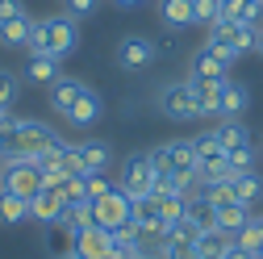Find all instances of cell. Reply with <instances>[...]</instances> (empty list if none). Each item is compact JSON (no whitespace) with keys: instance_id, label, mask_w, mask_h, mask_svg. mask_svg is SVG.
<instances>
[{"instance_id":"obj_1","label":"cell","mask_w":263,"mask_h":259,"mask_svg":"<svg viewBox=\"0 0 263 259\" xmlns=\"http://www.w3.org/2000/svg\"><path fill=\"white\" fill-rule=\"evenodd\" d=\"M76 46H80V25H76V17H67V13H54V17L38 21V25H34V38H29V54L67 59V54H76Z\"/></svg>"},{"instance_id":"obj_2","label":"cell","mask_w":263,"mask_h":259,"mask_svg":"<svg viewBox=\"0 0 263 259\" xmlns=\"http://www.w3.org/2000/svg\"><path fill=\"white\" fill-rule=\"evenodd\" d=\"M151 163H155V172H167V176L184 180L188 188L201 184V180H196V172H201V155H196V142H192V138L159 142V146L151 151Z\"/></svg>"},{"instance_id":"obj_3","label":"cell","mask_w":263,"mask_h":259,"mask_svg":"<svg viewBox=\"0 0 263 259\" xmlns=\"http://www.w3.org/2000/svg\"><path fill=\"white\" fill-rule=\"evenodd\" d=\"M155 105H159L163 117H172V121H196V117H201V109H196V92H192V80L163 84L159 96H155Z\"/></svg>"},{"instance_id":"obj_4","label":"cell","mask_w":263,"mask_h":259,"mask_svg":"<svg viewBox=\"0 0 263 259\" xmlns=\"http://www.w3.org/2000/svg\"><path fill=\"white\" fill-rule=\"evenodd\" d=\"M59 134H54V125L38 121V117H21V130L9 138V155H21V159H38L46 146H54Z\"/></svg>"},{"instance_id":"obj_5","label":"cell","mask_w":263,"mask_h":259,"mask_svg":"<svg viewBox=\"0 0 263 259\" xmlns=\"http://www.w3.org/2000/svg\"><path fill=\"white\" fill-rule=\"evenodd\" d=\"M155 163H151V151H134L121 163V176H117V188L125 192V197H151V188H155Z\"/></svg>"},{"instance_id":"obj_6","label":"cell","mask_w":263,"mask_h":259,"mask_svg":"<svg viewBox=\"0 0 263 259\" xmlns=\"http://www.w3.org/2000/svg\"><path fill=\"white\" fill-rule=\"evenodd\" d=\"M5 192H17V197H34L42 188V172L34 159H21V155H5V180H0Z\"/></svg>"},{"instance_id":"obj_7","label":"cell","mask_w":263,"mask_h":259,"mask_svg":"<svg viewBox=\"0 0 263 259\" xmlns=\"http://www.w3.org/2000/svg\"><path fill=\"white\" fill-rule=\"evenodd\" d=\"M129 217H134V197H125L121 188H113L109 197H101V201H92V221L105 226V230L129 226Z\"/></svg>"},{"instance_id":"obj_8","label":"cell","mask_w":263,"mask_h":259,"mask_svg":"<svg viewBox=\"0 0 263 259\" xmlns=\"http://www.w3.org/2000/svg\"><path fill=\"white\" fill-rule=\"evenodd\" d=\"M155 54H159V46L151 38H142V34H125L117 42V50H113V59H117L121 71H146L151 63H155Z\"/></svg>"},{"instance_id":"obj_9","label":"cell","mask_w":263,"mask_h":259,"mask_svg":"<svg viewBox=\"0 0 263 259\" xmlns=\"http://www.w3.org/2000/svg\"><path fill=\"white\" fill-rule=\"evenodd\" d=\"M63 209H67V197H63V188H38L34 197H29V217L38 226H59Z\"/></svg>"},{"instance_id":"obj_10","label":"cell","mask_w":263,"mask_h":259,"mask_svg":"<svg viewBox=\"0 0 263 259\" xmlns=\"http://www.w3.org/2000/svg\"><path fill=\"white\" fill-rule=\"evenodd\" d=\"M88 88H92V84H84V80H76V76H59V80L50 84V109H54L59 117H67Z\"/></svg>"},{"instance_id":"obj_11","label":"cell","mask_w":263,"mask_h":259,"mask_svg":"<svg viewBox=\"0 0 263 259\" xmlns=\"http://www.w3.org/2000/svg\"><path fill=\"white\" fill-rule=\"evenodd\" d=\"M76 155H80V172H84V176H105L109 163H113V151H109V142H101V138L76 142Z\"/></svg>"},{"instance_id":"obj_12","label":"cell","mask_w":263,"mask_h":259,"mask_svg":"<svg viewBox=\"0 0 263 259\" xmlns=\"http://www.w3.org/2000/svg\"><path fill=\"white\" fill-rule=\"evenodd\" d=\"M188 80H230V63L221 54H213L209 46H201L188 59Z\"/></svg>"},{"instance_id":"obj_13","label":"cell","mask_w":263,"mask_h":259,"mask_svg":"<svg viewBox=\"0 0 263 259\" xmlns=\"http://www.w3.org/2000/svg\"><path fill=\"white\" fill-rule=\"evenodd\" d=\"M101 113H105V101H101V92H84L80 96V101H76V109L67 113V117H63V121H67L71 130H92L96 121H101Z\"/></svg>"},{"instance_id":"obj_14","label":"cell","mask_w":263,"mask_h":259,"mask_svg":"<svg viewBox=\"0 0 263 259\" xmlns=\"http://www.w3.org/2000/svg\"><path fill=\"white\" fill-rule=\"evenodd\" d=\"M247 221H251V205H242V201L213 205V226H217V230H226V234H238Z\"/></svg>"},{"instance_id":"obj_15","label":"cell","mask_w":263,"mask_h":259,"mask_svg":"<svg viewBox=\"0 0 263 259\" xmlns=\"http://www.w3.org/2000/svg\"><path fill=\"white\" fill-rule=\"evenodd\" d=\"M221 88H226V80H192L201 117H221Z\"/></svg>"},{"instance_id":"obj_16","label":"cell","mask_w":263,"mask_h":259,"mask_svg":"<svg viewBox=\"0 0 263 259\" xmlns=\"http://www.w3.org/2000/svg\"><path fill=\"white\" fill-rule=\"evenodd\" d=\"M76 255L80 259H109V230H105V226H88V230H80Z\"/></svg>"},{"instance_id":"obj_17","label":"cell","mask_w":263,"mask_h":259,"mask_svg":"<svg viewBox=\"0 0 263 259\" xmlns=\"http://www.w3.org/2000/svg\"><path fill=\"white\" fill-rule=\"evenodd\" d=\"M34 13H25L9 25H0V46H9V50H29V38H34Z\"/></svg>"},{"instance_id":"obj_18","label":"cell","mask_w":263,"mask_h":259,"mask_svg":"<svg viewBox=\"0 0 263 259\" xmlns=\"http://www.w3.org/2000/svg\"><path fill=\"white\" fill-rule=\"evenodd\" d=\"M247 105H251V92H247V84H238V80H226V88H221V121H238V117L247 113Z\"/></svg>"},{"instance_id":"obj_19","label":"cell","mask_w":263,"mask_h":259,"mask_svg":"<svg viewBox=\"0 0 263 259\" xmlns=\"http://www.w3.org/2000/svg\"><path fill=\"white\" fill-rule=\"evenodd\" d=\"M63 76V59H54V54H29V63H25V80L29 84H54Z\"/></svg>"},{"instance_id":"obj_20","label":"cell","mask_w":263,"mask_h":259,"mask_svg":"<svg viewBox=\"0 0 263 259\" xmlns=\"http://www.w3.org/2000/svg\"><path fill=\"white\" fill-rule=\"evenodd\" d=\"M230 247H234V234L217 230V226H209V230L196 234V255H201V259H221Z\"/></svg>"},{"instance_id":"obj_21","label":"cell","mask_w":263,"mask_h":259,"mask_svg":"<svg viewBox=\"0 0 263 259\" xmlns=\"http://www.w3.org/2000/svg\"><path fill=\"white\" fill-rule=\"evenodd\" d=\"M184 221H192L196 230H209L213 226V205L205 192H188V201H184Z\"/></svg>"},{"instance_id":"obj_22","label":"cell","mask_w":263,"mask_h":259,"mask_svg":"<svg viewBox=\"0 0 263 259\" xmlns=\"http://www.w3.org/2000/svg\"><path fill=\"white\" fill-rule=\"evenodd\" d=\"M159 17L167 29H188L192 25V0H159Z\"/></svg>"},{"instance_id":"obj_23","label":"cell","mask_w":263,"mask_h":259,"mask_svg":"<svg viewBox=\"0 0 263 259\" xmlns=\"http://www.w3.org/2000/svg\"><path fill=\"white\" fill-rule=\"evenodd\" d=\"M230 188H234V201L255 205V201L263 197V176H259V172H238L234 180H230Z\"/></svg>"},{"instance_id":"obj_24","label":"cell","mask_w":263,"mask_h":259,"mask_svg":"<svg viewBox=\"0 0 263 259\" xmlns=\"http://www.w3.org/2000/svg\"><path fill=\"white\" fill-rule=\"evenodd\" d=\"M29 217V197H17V192L0 188V221L5 226H21Z\"/></svg>"},{"instance_id":"obj_25","label":"cell","mask_w":263,"mask_h":259,"mask_svg":"<svg viewBox=\"0 0 263 259\" xmlns=\"http://www.w3.org/2000/svg\"><path fill=\"white\" fill-rule=\"evenodd\" d=\"M213 134H217L221 151H234V146H251V134H247V125H242V121H221V125H213Z\"/></svg>"},{"instance_id":"obj_26","label":"cell","mask_w":263,"mask_h":259,"mask_svg":"<svg viewBox=\"0 0 263 259\" xmlns=\"http://www.w3.org/2000/svg\"><path fill=\"white\" fill-rule=\"evenodd\" d=\"M234 247H242V251H251V255H259V251H263V217H255V213H251V221L234 234Z\"/></svg>"},{"instance_id":"obj_27","label":"cell","mask_w":263,"mask_h":259,"mask_svg":"<svg viewBox=\"0 0 263 259\" xmlns=\"http://www.w3.org/2000/svg\"><path fill=\"white\" fill-rule=\"evenodd\" d=\"M17 96H21V80L9 67H0V109H13Z\"/></svg>"},{"instance_id":"obj_28","label":"cell","mask_w":263,"mask_h":259,"mask_svg":"<svg viewBox=\"0 0 263 259\" xmlns=\"http://www.w3.org/2000/svg\"><path fill=\"white\" fill-rule=\"evenodd\" d=\"M221 21V0H192V25Z\"/></svg>"},{"instance_id":"obj_29","label":"cell","mask_w":263,"mask_h":259,"mask_svg":"<svg viewBox=\"0 0 263 259\" xmlns=\"http://www.w3.org/2000/svg\"><path fill=\"white\" fill-rule=\"evenodd\" d=\"M226 159H230V172H255V146H234V151H226Z\"/></svg>"},{"instance_id":"obj_30","label":"cell","mask_w":263,"mask_h":259,"mask_svg":"<svg viewBox=\"0 0 263 259\" xmlns=\"http://www.w3.org/2000/svg\"><path fill=\"white\" fill-rule=\"evenodd\" d=\"M84 188H88V201H101V197H109L117 184L109 176H84Z\"/></svg>"},{"instance_id":"obj_31","label":"cell","mask_w":263,"mask_h":259,"mask_svg":"<svg viewBox=\"0 0 263 259\" xmlns=\"http://www.w3.org/2000/svg\"><path fill=\"white\" fill-rule=\"evenodd\" d=\"M96 9H101V0H63V13H67V17H76V21L92 17Z\"/></svg>"},{"instance_id":"obj_32","label":"cell","mask_w":263,"mask_h":259,"mask_svg":"<svg viewBox=\"0 0 263 259\" xmlns=\"http://www.w3.org/2000/svg\"><path fill=\"white\" fill-rule=\"evenodd\" d=\"M29 9H25V0H0V25H9V21H17V17H25Z\"/></svg>"},{"instance_id":"obj_33","label":"cell","mask_w":263,"mask_h":259,"mask_svg":"<svg viewBox=\"0 0 263 259\" xmlns=\"http://www.w3.org/2000/svg\"><path fill=\"white\" fill-rule=\"evenodd\" d=\"M17 130H21V113H13V109H5V113H0V134H5V142L17 134Z\"/></svg>"},{"instance_id":"obj_34","label":"cell","mask_w":263,"mask_h":259,"mask_svg":"<svg viewBox=\"0 0 263 259\" xmlns=\"http://www.w3.org/2000/svg\"><path fill=\"white\" fill-rule=\"evenodd\" d=\"M221 259H259V255H251V251H242V247H230Z\"/></svg>"},{"instance_id":"obj_35","label":"cell","mask_w":263,"mask_h":259,"mask_svg":"<svg viewBox=\"0 0 263 259\" xmlns=\"http://www.w3.org/2000/svg\"><path fill=\"white\" fill-rule=\"evenodd\" d=\"M113 5H121V9H134V5H142V0H113Z\"/></svg>"},{"instance_id":"obj_36","label":"cell","mask_w":263,"mask_h":259,"mask_svg":"<svg viewBox=\"0 0 263 259\" xmlns=\"http://www.w3.org/2000/svg\"><path fill=\"white\" fill-rule=\"evenodd\" d=\"M9 155V142H5V134H0V159H5Z\"/></svg>"},{"instance_id":"obj_37","label":"cell","mask_w":263,"mask_h":259,"mask_svg":"<svg viewBox=\"0 0 263 259\" xmlns=\"http://www.w3.org/2000/svg\"><path fill=\"white\" fill-rule=\"evenodd\" d=\"M255 50H263V25H259V46H255Z\"/></svg>"},{"instance_id":"obj_38","label":"cell","mask_w":263,"mask_h":259,"mask_svg":"<svg viewBox=\"0 0 263 259\" xmlns=\"http://www.w3.org/2000/svg\"><path fill=\"white\" fill-rule=\"evenodd\" d=\"M0 180H5V159H0Z\"/></svg>"},{"instance_id":"obj_39","label":"cell","mask_w":263,"mask_h":259,"mask_svg":"<svg viewBox=\"0 0 263 259\" xmlns=\"http://www.w3.org/2000/svg\"><path fill=\"white\" fill-rule=\"evenodd\" d=\"M259 259H263V251H259Z\"/></svg>"},{"instance_id":"obj_40","label":"cell","mask_w":263,"mask_h":259,"mask_svg":"<svg viewBox=\"0 0 263 259\" xmlns=\"http://www.w3.org/2000/svg\"><path fill=\"white\" fill-rule=\"evenodd\" d=\"M0 113H5V109H0Z\"/></svg>"}]
</instances>
